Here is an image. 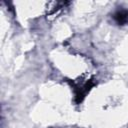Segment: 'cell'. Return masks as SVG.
Wrapping results in <instances>:
<instances>
[{"instance_id": "7a4b0ae2", "label": "cell", "mask_w": 128, "mask_h": 128, "mask_svg": "<svg viewBox=\"0 0 128 128\" xmlns=\"http://www.w3.org/2000/svg\"><path fill=\"white\" fill-rule=\"evenodd\" d=\"M113 18L115 22L118 25H125L128 23V10L126 9H120L116 11L113 15Z\"/></svg>"}, {"instance_id": "6da1fadb", "label": "cell", "mask_w": 128, "mask_h": 128, "mask_svg": "<svg viewBox=\"0 0 128 128\" xmlns=\"http://www.w3.org/2000/svg\"><path fill=\"white\" fill-rule=\"evenodd\" d=\"M69 82V81H68ZM71 84V86H73L74 88V92H75V101L76 103H80L83 101V99L85 98V96L90 92V90L95 86V81L94 79H90L87 82H85L81 87L75 86V84L73 82H69Z\"/></svg>"}]
</instances>
